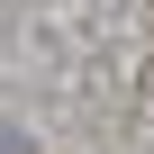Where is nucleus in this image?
<instances>
[{
	"label": "nucleus",
	"instance_id": "f257e3e1",
	"mask_svg": "<svg viewBox=\"0 0 154 154\" xmlns=\"http://www.w3.org/2000/svg\"><path fill=\"white\" fill-rule=\"evenodd\" d=\"M0 154H27V145H18V136H9V127H0Z\"/></svg>",
	"mask_w": 154,
	"mask_h": 154
}]
</instances>
